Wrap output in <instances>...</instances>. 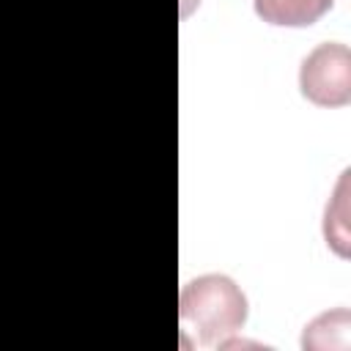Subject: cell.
Returning a JSON list of instances; mask_svg holds the SVG:
<instances>
[{"label":"cell","instance_id":"6da1fadb","mask_svg":"<svg viewBox=\"0 0 351 351\" xmlns=\"http://www.w3.org/2000/svg\"><path fill=\"white\" fill-rule=\"evenodd\" d=\"M178 318L200 346H222L244 326L247 296L228 274H200L181 288Z\"/></svg>","mask_w":351,"mask_h":351},{"label":"cell","instance_id":"7a4b0ae2","mask_svg":"<svg viewBox=\"0 0 351 351\" xmlns=\"http://www.w3.org/2000/svg\"><path fill=\"white\" fill-rule=\"evenodd\" d=\"M299 90L315 107H343L351 101V52L346 44L324 41L299 66Z\"/></svg>","mask_w":351,"mask_h":351},{"label":"cell","instance_id":"3957f363","mask_svg":"<svg viewBox=\"0 0 351 351\" xmlns=\"http://www.w3.org/2000/svg\"><path fill=\"white\" fill-rule=\"evenodd\" d=\"M335 0H252L255 14L277 27H307L318 22Z\"/></svg>","mask_w":351,"mask_h":351},{"label":"cell","instance_id":"277c9868","mask_svg":"<svg viewBox=\"0 0 351 351\" xmlns=\"http://www.w3.org/2000/svg\"><path fill=\"white\" fill-rule=\"evenodd\" d=\"M348 329H351V315L346 307L324 313L304 326L302 346L304 348H348Z\"/></svg>","mask_w":351,"mask_h":351},{"label":"cell","instance_id":"5b68a950","mask_svg":"<svg viewBox=\"0 0 351 351\" xmlns=\"http://www.w3.org/2000/svg\"><path fill=\"white\" fill-rule=\"evenodd\" d=\"M348 173V170H346ZM346 173L337 184V192L332 197V203H326V211H324V239L326 244L340 255L346 258L348 255V203H346Z\"/></svg>","mask_w":351,"mask_h":351}]
</instances>
